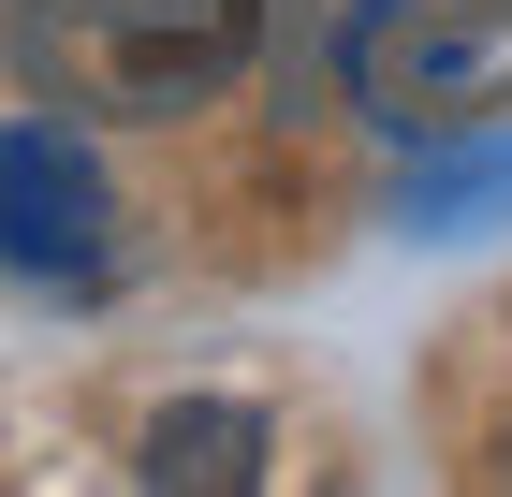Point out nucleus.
Returning a JSON list of instances; mask_svg holds the SVG:
<instances>
[{
	"mask_svg": "<svg viewBox=\"0 0 512 497\" xmlns=\"http://www.w3.org/2000/svg\"><path fill=\"white\" fill-rule=\"evenodd\" d=\"M352 59H366V74H395V88H498V74H512L498 30H366Z\"/></svg>",
	"mask_w": 512,
	"mask_h": 497,
	"instance_id": "7ed1b4c3",
	"label": "nucleus"
},
{
	"mask_svg": "<svg viewBox=\"0 0 512 497\" xmlns=\"http://www.w3.org/2000/svg\"><path fill=\"white\" fill-rule=\"evenodd\" d=\"M103 234H118V191H103L88 132L15 117V132H0V264H15V278H88Z\"/></svg>",
	"mask_w": 512,
	"mask_h": 497,
	"instance_id": "f257e3e1",
	"label": "nucleus"
},
{
	"mask_svg": "<svg viewBox=\"0 0 512 497\" xmlns=\"http://www.w3.org/2000/svg\"><path fill=\"white\" fill-rule=\"evenodd\" d=\"M264 410H235V395H176V410H147L132 424V483L147 497H235V483H264Z\"/></svg>",
	"mask_w": 512,
	"mask_h": 497,
	"instance_id": "f03ea898",
	"label": "nucleus"
},
{
	"mask_svg": "<svg viewBox=\"0 0 512 497\" xmlns=\"http://www.w3.org/2000/svg\"><path fill=\"white\" fill-rule=\"evenodd\" d=\"M469 205H512V147H469V161H425L410 176V234H454Z\"/></svg>",
	"mask_w": 512,
	"mask_h": 497,
	"instance_id": "20e7f679",
	"label": "nucleus"
}]
</instances>
